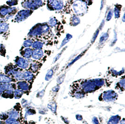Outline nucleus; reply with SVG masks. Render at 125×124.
Returning a JSON list of instances; mask_svg holds the SVG:
<instances>
[{
	"mask_svg": "<svg viewBox=\"0 0 125 124\" xmlns=\"http://www.w3.org/2000/svg\"><path fill=\"white\" fill-rule=\"evenodd\" d=\"M49 30V27L46 23H40L34 26L29 32V36L31 37H38L43 34H46Z\"/></svg>",
	"mask_w": 125,
	"mask_h": 124,
	"instance_id": "obj_1",
	"label": "nucleus"
},
{
	"mask_svg": "<svg viewBox=\"0 0 125 124\" xmlns=\"http://www.w3.org/2000/svg\"><path fill=\"white\" fill-rule=\"evenodd\" d=\"M72 8L76 16H83L87 11L88 6L83 0H76L73 3Z\"/></svg>",
	"mask_w": 125,
	"mask_h": 124,
	"instance_id": "obj_2",
	"label": "nucleus"
},
{
	"mask_svg": "<svg viewBox=\"0 0 125 124\" xmlns=\"http://www.w3.org/2000/svg\"><path fill=\"white\" fill-rule=\"evenodd\" d=\"M16 7H10L6 5L0 6V18L8 20L13 17L17 12Z\"/></svg>",
	"mask_w": 125,
	"mask_h": 124,
	"instance_id": "obj_3",
	"label": "nucleus"
},
{
	"mask_svg": "<svg viewBox=\"0 0 125 124\" xmlns=\"http://www.w3.org/2000/svg\"><path fill=\"white\" fill-rule=\"evenodd\" d=\"M43 3L41 0H24L22 2V6L25 9L33 10L43 6Z\"/></svg>",
	"mask_w": 125,
	"mask_h": 124,
	"instance_id": "obj_4",
	"label": "nucleus"
},
{
	"mask_svg": "<svg viewBox=\"0 0 125 124\" xmlns=\"http://www.w3.org/2000/svg\"><path fill=\"white\" fill-rule=\"evenodd\" d=\"M32 10L30 9H23L18 12L14 18L15 22L21 23L25 20L32 13Z\"/></svg>",
	"mask_w": 125,
	"mask_h": 124,
	"instance_id": "obj_5",
	"label": "nucleus"
},
{
	"mask_svg": "<svg viewBox=\"0 0 125 124\" xmlns=\"http://www.w3.org/2000/svg\"><path fill=\"white\" fill-rule=\"evenodd\" d=\"M48 7L53 10H60L62 9L63 2L62 0H49Z\"/></svg>",
	"mask_w": 125,
	"mask_h": 124,
	"instance_id": "obj_6",
	"label": "nucleus"
},
{
	"mask_svg": "<svg viewBox=\"0 0 125 124\" xmlns=\"http://www.w3.org/2000/svg\"><path fill=\"white\" fill-rule=\"evenodd\" d=\"M16 66L19 68L26 69L28 68L29 62L27 59L23 57L17 56L15 60Z\"/></svg>",
	"mask_w": 125,
	"mask_h": 124,
	"instance_id": "obj_7",
	"label": "nucleus"
},
{
	"mask_svg": "<svg viewBox=\"0 0 125 124\" xmlns=\"http://www.w3.org/2000/svg\"><path fill=\"white\" fill-rule=\"evenodd\" d=\"M9 33V24L4 21L0 22V35L4 36Z\"/></svg>",
	"mask_w": 125,
	"mask_h": 124,
	"instance_id": "obj_8",
	"label": "nucleus"
},
{
	"mask_svg": "<svg viewBox=\"0 0 125 124\" xmlns=\"http://www.w3.org/2000/svg\"><path fill=\"white\" fill-rule=\"evenodd\" d=\"M33 51V50L31 48H25L23 51L20 52V54L23 58L29 59L32 56Z\"/></svg>",
	"mask_w": 125,
	"mask_h": 124,
	"instance_id": "obj_9",
	"label": "nucleus"
},
{
	"mask_svg": "<svg viewBox=\"0 0 125 124\" xmlns=\"http://www.w3.org/2000/svg\"><path fill=\"white\" fill-rule=\"evenodd\" d=\"M29 85L26 81H20L17 83V87L18 89L24 91H27L29 90Z\"/></svg>",
	"mask_w": 125,
	"mask_h": 124,
	"instance_id": "obj_10",
	"label": "nucleus"
},
{
	"mask_svg": "<svg viewBox=\"0 0 125 124\" xmlns=\"http://www.w3.org/2000/svg\"><path fill=\"white\" fill-rule=\"evenodd\" d=\"M13 79L10 77L6 75L0 74V85L4 84H9L13 82Z\"/></svg>",
	"mask_w": 125,
	"mask_h": 124,
	"instance_id": "obj_11",
	"label": "nucleus"
},
{
	"mask_svg": "<svg viewBox=\"0 0 125 124\" xmlns=\"http://www.w3.org/2000/svg\"><path fill=\"white\" fill-rule=\"evenodd\" d=\"M43 51L41 49H36L33 51L31 57L35 60H39L43 57Z\"/></svg>",
	"mask_w": 125,
	"mask_h": 124,
	"instance_id": "obj_12",
	"label": "nucleus"
},
{
	"mask_svg": "<svg viewBox=\"0 0 125 124\" xmlns=\"http://www.w3.org/2000/svg\"><path fill=\"white\" fill-rule=\"evenodd\" d=\"M10 89H14V87L13 86V84H0V95L1 94L6 90Z\"/></svg>",
	"mask_w": 125,
	"mask_h": 124,
	"instance_id": "obj_13",
	"label": "nucleus"
},
{
	"mask_svg": "<svg viewBox=\"0 0 125 124\" xmlns=\"http://www.w3.org/2000/svg\"><path fill=\"white\" fill-rule=\"evenodd\" d=\"M23 79L27 81H30L34 78V75L31 71H26L23 72Z\"/></svg>",
	"mask_w": 125,
	"mask_h": 124,
	"instance_id": "obj_14",
	"label": "nucleus"
},
{
	"mask_svg": "<svg viewBox=\"0 0 125 124\" xmlns=\"http://www.w3.org/2000/svg\"><path fill=\"white\" fill-rule=\"evenodd\" d=\"M14 89H10L5 91L1 96L4 98H12L14 97Z\"/></svg>",
	"mask_w": 125,
	"mask_h": 124,
	"instance_id": "obj_15",
	"label": "nucleus"
},
{
	"mask_svg": "<svg viewBox=\"0 0 125 124\" xmlns=\"http://www.w3.org/2000/svg\"><path fill=\"white\" fill-rule=\"evenodd\" d=\"M43 46V43L39 41H36L33 42L32 45L31 46L32 48L34 49L35 50L41 49Z\"/></svg>",
	"mask_w": 125,
	"mask_h": 124,
	"instance_id": "obj_16",
	"label": "nucleus"
},
{
	"mask_svg": "<svg viewBox=\"0 0 125 124\" xmlns=\"http://www.w3.org/2000/svg\"><path fill=\"white\" fill-rule=\"evenodd\" d=\"M9 118H14V119H17L19 116L18 113L15 110H10L8 113H7Z\"/></svg>",
	"mask_w": 125,
	"mask_h": 124,
	"instance_id": "obj_17",
	"label": "nucleus"
},
{
	"mask_svg": "<svg viewBox=\"0 0 125 124\" xmlns=\"http://www.w3.org/2000/svg\"><path fill=\"white\" fill-rule=\"evenodd\" d=\"M80 23V20L79 18L77 16H74L72 18L70 21L71 25L73 26L77 25L78 24H79Z\"/></svg>",
	"mask_w": 125,
	"mask_h": 124,
	"instance_id": "obj_18",
	"label": "nucleus"
},
{
	"mask_svg": "<svg viewBox=\"0 0 125 124\" xmlns=\"http://www.w3.org/2000/svg\"><path fill=\"white\" fill-rule=\"evenodd\" d=\"M23 91L19 89L15 90L14 91V97L15 98H20L23 95Z\"/></svg>",
	"mask_w": 125,
	"mask_h": 124,
	"instance_id": "obj_19",
	"label": "nucleus"
},
{
	"mask_svg": "<svg viewBox=\"0 0 125 124\" xmlns=\"http://www.w3.org/2000/svg\"><path fill=\"white\" fill-rule=\"evenodd\" d=\"M33 44V41L31 39H27L24 41L23 43V46L24 48H30L31 47Z\"/></svg>",
	"mask_w": 125,
	"mask_h": 124,
	"instance_id": "obj_20",
	"label": "nucleus"
},
{
	"mask_svg": "<svg viewBox=\"0 0 125 124\" xmlns=\"http://www.w3.org/2000/svg\"><path fill=\"white\" fill-rule=\"evenodd\" d=\"M5 123L6 124H15L18 122L16 119L8 118L5 120Z\"/></svg>",
	"mask_w": 125,
	"mask_h": 124,
	"instance_id": "obj_21",
	"label": "nucleus"
},
{
	"mask_svg": "<svg viewBox=\"0 0 125 124\" xmlns=\"http://www.w3.org/2000/svg\"><path fill=\"white\" fill-rule=\"evenodd\" d=\"M7 5L9 7H13L16 6L18 4V0H9L6 2Z\"/></svg>",
	"mask_w": 125,
	"mask_h": 124,
	"instance_id": "obj_22",
	"label": "nucleus"
},
{
	"mask_svg": "<svg viewBox=\"0 0 125 124\" xmlns=\"http://www.w3.org/2000/svg\"><path fill=\"white\" fill-rule=\"evenodd\" d=\"M120 9L121 7H116L114 9V12L115 18H119L120 17Z\"/></svg>",
	"mask_w": 125,
	"mask_h": 124,
	"instance_id": "obj_23",
	"label": "nucleus"
},
{
	"mask_svg": "<svg viewBox=\"0 0 125 124\" xmlns=\"http://www.w3.org/2000/svg\"><path fill=\"white\" fill-rule=\"evenodd\" d=\"M30 68L31 69V71L32 72H34L36 71L38 69H39V65L38 64L36 63H33L31 64Z\"/></svg>",
	"mask_w": 125,
	"mask_h": 124,
	"instance_id": "obj_24",
	"label": "nucleus"
},
{
	"mask_svg": "<svg viewBox=\"0 0 125 124\" xmlns=\"http://www.w3.org/2000/svg\"><path fill=\"white\" fill-rule=\"evenodd\" d=\"M6 53L4 46L2 44H0V55L4 56Z\"/></svg>",
	"mask_w": 125,
	"mask_h": 124,
	"instance_id": "obj_25",
	"label": "nucleus"
},
{
	"mask_svg": "<svg viewBox=\"0 0 125 124\" xmlns=\"http://www.w3.org/2000/svg\"><path fill=\"white\" fill-rule=\"evenodd\" d=\"M49 25L50 26H55L57 24V20L55 18H51L49 20Z\"/></svg>",
	"mask_w": 125,
	"mask_h": 124,
	"instance_id": "obj_26",
	"label": "nucleus"
},
{
	"mask_svg": "<svg viewBox=\"0 0 125 124\" xmlns=\"http://www.w3.org/2000/svg\"><path fill=\"white\" fill-rule=\"evenodd\" d=\"M9 118L8 115L7 113H2L0 114V119L2 120H5Z\"/></svg>",
	"mask_w": 125,
	"mask_h": 124,
	"instance_id": "obj_27",
	"label": "nucleus"
},
{
	"mask_svg": "<svg viewBox=\"0 0 125 124\" xmlns=\"http://www.w3.org/2000/svg\"><path fill=\"white\" fill-rule=\"evenodd\" d=\"M71 38V35H68H68H67L66 37L65 38V39L63 40L62 46H63V45L67 43L68 42V41H69V40Z\"/></svg>",
	"mask_w": 125,
	"mask_h": 124,
	"instance_id": "obj_28",
	"label": "nucleus"
},
{
	"mask_svg": "<svg viewBox=\"0 0 125 124\" xmlns=\"http://www.w3.org/2000/svg\"><path fill=\"white\" fill-rule=\"evenodd\" d=\"M113 12L112 11H109V12L108 13V15L107 16V21H109L111 19V18L113 17Z\"/></svg>",
	"mask_w": 125,
	"mask_h": 124,
	"instance_id": "obj_29",
	"label": "nucleus"
},
{
	"mask_svg": "<svg viewBox=\"0 0 125 124\" xmlns=\"http://www.w3.org/2000/svg\"><path fill=\"white\" fill-rule=\"evenodd\" d=\"M18 124V123H16V124Z\"/></svg>",
	"mask_w": 125,
	"mask_h": 124,
	"instance_id": "obj_30",
	"label": "nucleus"
}]
</instances>
